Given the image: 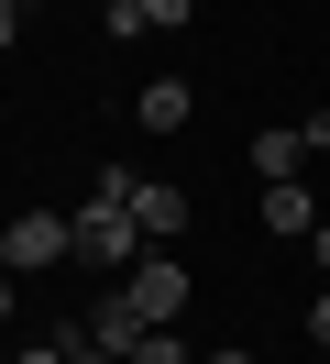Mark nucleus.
I'll list each match as a JSON object with an SVG mask.
<instances>
[{"label": "nucleus", "mask_w": 330, "mask_h": 364, "mask_svg": "<svg viewBox=\"0 0 330 364\" xmlns=\"http://www.w3.org/2000/svg\"><path fill=\"white\" fill-rule=\"evenodd\" d=\"M66 243H77V265H110V276H121L132 254H143V232H132V210L110 199V188H88V199L66 210Z\"/></svg>", "instance_id": "obj_1"}, {"label": "nucleus", "mask_w": 330, "mask_h": 364, "mask_svg": "<svg viewBox=\"0 0 330 364\" xmlns=\"http://www.w3.org/2000/svg\"><path fill=\"white\" fill-rule=\"evenodd\" d=\"M99 188H110V199L132 210V232H143L154 254H165L176 232H187V188H154V177H132V166H99Z\"/></svg>", "instance_id": "obj_2"}, {"label": "nucleus", "mask_w": 330, "mask_h": 364, "mask_svg": "<svg viewBox=\"0 0 330 364\" xmlns=\"http://www.w3.org/2000/svg\"><path fill=\"white\" fill-rule=\"evenodd\" d=\"M121 298H132V309H143V331H176V309H187V265H176V254H132V265H121Z\"/></svg>", "instance_id": "obj_3"}, {"label": "nucleus", "mask_w": 330, "mask_h": 364, "mask_svg": "<svg viewBox=\"0 0 330 364\" xmlns=\"http://www.w3.org/2000/svg\"><path fill=\"white\" fill-rule=\"evenodd\" d=\"M66 254H77L66 243V210H22V221L0 232V265L11 276H44V265H66Z\"/></svg>", "instance_id": "obj_4"}, {"label": "nucleus", "mask_w": 330, "mask_h": 364, "mask_svg": "<svg viewBox=\"0 0 330 364\" xmlns=\"http://www.w3.org/2000/svg\"><path fill=\"white\" fill-rule=\"evenodd\" d=\"M77 342H88V353H110V364H132V342H143V309H132V298H121V287H110V298H99V309H88V320H77Z\"/></svg>", "instance_id": "obj_5"}, {"label": "nucleus", "mask_w": 330, "mask_h": 364, "mask_svg": "<svg viewBox=\"0 0 330 364\" xmlns=\"http://www.w3.org/2000/svg\"><path fill=\"white\" fill-rule=\"evenodd\" d=\"M187 111H198V89H187V77H154V89H132V122H143V133H176Z\"/></svg>", "instance_id": "obj_6"}, {"label": "nucleus", "mask_w": 330, "mask_h": 364, "mask_svg": "<svg viewBox=\"0 0 330 364\" xmlns=\"http://www.w3.org/2000/svg\"><path fill=\"white\" fill-rule=\"evenodd\" d=\"M297 155H308V133H297V122L253 133V177H264V188H286V177H297Z\"/></svg>", "instance_id": "obj_7"}, {"label": "nucleus", "mask_w": 330, "mask_h": 364, "mask_svg": "<svg viewBox=\"0 0 330 364\" xmlns=\"http://www.w3.org/2000/svg\"><path fill=\"white\" fill-rule=\"evenodd\" d=\"M264 232H297V243H308V232H319V199H308L297 177H286V188H264Z\"/></svg>", "instance_id": "obj_8"}, {"label": "nucleus", "mask_w": 330, "mask_h": 364, "mask_svg": "<svg viewBox=\"0 0 330 364\" xmlns=\"http://www.w3.org/2000/svg\"><path fill=\"white\" fill-rule=\"evenodd\" d=\"M132 364H198V353H187L176 331H143V342H132Z\"/></svg>", "instance_id": "obj_9"}, {"label": "nucleus", "mask_w": 330, "mask_h": 364, "mask_svg": "<svg viewBox=\"0 0 330 364\" xmlns=\"http://www.w3.org/2000/svg\"><path fill=\"white\" fill-rule=\"evenodd\" d=\"M176 23H198V0H143V33H176Z\"/></svg>", "instance_id": "obj_10"}, {"label": "nucleus", "mask_w": 330, "mask_h": 364, "mask_svg": "<svg viewBox=\"0 0 330 364\" xmlns=\"http://www.w3.org/2000/svg\"><path fill=\"white\" fill-rule=\"evenodd\" d=\"M99 23L110 33H143V0H99Z\"/></svg>", "instance_id": "obj_11"}, {"label": "nucleus", "mask_w": 330, "mask_h": 364, "mask_svg": "<svg viewBox=\"0 0 330 364\" xmlns=\"http://www.w3.org/2000/svg\"><path fill=\"white\" fill-rule=\"evenodd\" d=\"M308 342H319V353H330V287L308 298Z\"/></svg>", "instance_id": "obj_12"}, {"label": "nucleus", "mask_w": 330, "mask_h": 364, "mask_svg": "<svg viewBox=\"0 0 330 364\" xmlns=\"http://www.w3.org/2000/svg\"><path fill=\"white\" fill-rule=\"evenodd\" d=\"M66 353H77V342H33V353H11V364H66Z\"/></svg>", "instance_id": "obj_13"}, {"label": "nucleus", "mask_w": 330, "mask_h": 364, "mask_svg": "<svg viewBox=\"0 0 330 364\" xmlns=\"http://www.w3.org/2000/svg\"><path fill=\"white\" fill-rule=\"evenodd\" d=\"M11 33H22V11H11V0H0V55H11Z\"/></svg>", "instance_id": "obj_14"}, {"label": "nucleus", "mask_w": 330, "mask_h": 364, "mask_svg": "<svg viewBox=\"0 0 330 364\" xmlns=\"http://www.w3.org/2000/svg\"><path fill=\"white\" fill-rule=\"evenodd\" d=\"M308 254H319V276H330V221H319V232H308Z\"/></svg>", "instance_id": "obj_15"}, {"label": "nucleus", "mask_w": 330, "mask_h": 364, "mask_svg": "<svg viewBox=\"0 0 330 364\" xmlns=\"http://www.w3.org/2000/svg\"><path fill=\"white\" fill-rule=\"evenodd\" d=\"M0 320H11V265H0Z\"/></svg>", "instance_id": "obj_16"}, {"label": "nucleus", "mask_w": 330, "mask_h": 364, "mask_svg": "<svg viewBox=\"0 0 330 364\" xmlns=\"http://www.w3.org/2000/svg\"><path fill=\"white\" fill-rule=\"evenodd\" d=\"M198 364H253V353H198Z\"/></svg>", "instance_id": "obj_17"}, {"label": "nucleus", "mask_w": 330, "mask_h": 364, "mask_svg": "<svg viewBox=\"0 0 330 364\" xmlns=\"http://www.w3.org/2000/svg\"><path fill=\"white\" fill-rule=\"evenodd\" d=\"M66 364H110V353H88V342H77V353H66Z\"/></svg>", "instance_id": "obj_18"}, {"label": "nucleus", "mask_w": 330, "mask_h": 364, "mask_svg": "<svg viewBox=\"0 0 330 364\" xmlns=\"http://www.w3.org/2000/svg\"><path fill=\"white\" fill-rule=\"evenodd\" d=\"M11 11H33V0H11Z\"/></svg>", "instance_id": "obj_19"}]
</instances>
